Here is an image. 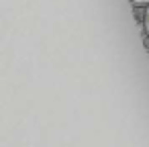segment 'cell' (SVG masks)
<instances>
[{
  "mask_svg": "<svg viewBox=\"0 0 149 147\" xmlns=\"http://www.w3.org/2000/svg\"><path fill=\"white\" fill-rule=\"evenodd\" d=\"M145 27H147V37H149V10H147V19H145Z\"/></svg>",
  "mask_w": 149,
  "mask_h": 147,
  "instance_id": "obj_2",
  "label": "cell"
},
{
  "mask_svg": "<svg viewBox=\"0 0 149 147\" xmlns=\"http://www.w3.org/2000/svg\"><path fill=\"white\" fill-rule=\"evenodd\" d=\"M129 4H149V0H129Z\"/></svg>",
  "mask_w": 149,
  "mask_h": 147,
  "instance_id": "obj_1",
  "label": "cell"
}]
</instances>
